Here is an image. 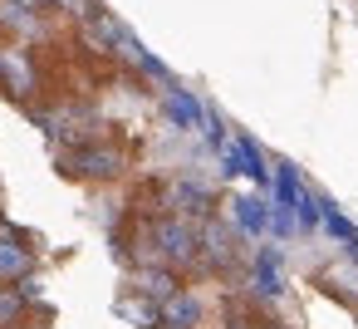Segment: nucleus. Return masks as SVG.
Returning a JSON list of instances; mask_svg holds the SVG:
<instances>
[{
  "instance_id": "4468645a",
  "label": "nucleus",
  "mask_w": 358,
  "mask_h": 329,
  "mask_svg": "<svg viewBox=\"0 0 358 329\" xmlns=\"http://www.w3.org/2000/svg\"><path fill=\"white\" fill-rule=\"evenodd\" d=\"M50 6L69 10V15H79V20H89V15H94V0H50Z\"/></svg>"
},
{
  "instance_id": "ddd939ff",
  "label": "nucleus",
  "mask_w": 358,
  "mask_h": 329,
  "mask_svg": "<svg viewBox=\"0 0 358 329\" xmlns=\"http://www.w3.org/2000/svg\"><path fill=\"white\" fill-rule=\"evenodd\" d=\"M25 319V300L15 285H0V329H15Z\"/></svg>"
},
{
  "instance_id": "39448f33",
  "label": "nucleus",
  "mask_w": 358,
  "mask_h": 329,
  "mask_svg": "<svg viewBox=\"0 0 358 329\" xmlns=\"http://www.w3.org/2000/svg\"><path fill=\"white\" fill-rule=\"evenodd\" d=\"M25 275H35V255L25 241H0V285H20Z\"/></svg>"
},
{
  "instance_id": "dca6fc26",
  "label": "nucleus",
  "mask_w": 358,
  "mask_h": 329,
  "mask_svg": "<svg viewBox=\"0 0 358 329\" xmlns=\"http://www.w3.org/2000/svg\"><path fill=\"white\" fill-rule=\"evenodd\" d=\"M226 329H241V324H226Z\"/></svg>"
},
{
  "instance_id": "f3484780",
  "label": "nucleus",
  "mask_w": 358,
  "mask_h": 329,
  "mask_svg": "<svg viewBox=\"0 0 358 329\" xmlns=\"http://www.w3.org/2000/svg\"><path fill=\"white\" fill-rule=\"evenodd\" d=\"M157 329H167V324H157Z\"/></svg>"
},
{
  "instance_id": "0eeeda50",
  "label": "nucleus",
  "mask_w": 358,
  "mask_h": 329,
  "mask_svg": "<svg viewBox=\"0 0 358 329\" xmlns=\"http://www.w3.org/2000/svg\"><path fill=\"white\" fill-rule=\"evenodd\" d=\"M138 290H143V300L162 304V300L177 295V275H167V270H138Z\"/></svg>"
},
{
  "instance_id": "f257e3e1",
  "label": "nucleus",
  "mask_w": 358,
  "mask_h": 329,
  "mask_svg": "<svg viewBox=\"0 0 358 329\" xmlns=\"http://www.w3.org/2000/svg\"><path fill=\"white\" fill-rule=\"evenodd\" d=\"M152 246H157V255L172 260V265H192V260L201 255V246H196V226L182 221V216H162V221L152 226Z\"/></svg>"
},
{
  "instance_id": "f8f14e48",
  "label": "nucleus",
  "mask_w": 358,
  "mask_h": 329,
  "mask_svg": "<svg viewBox=\"0 0 358 329\" xmlns=\"http://www.w3.org/2000/svg\"><path fill=\"white\" fill-rule=\"evenodd\" d=\"M0 25H10L15 35H40L35 10H20V6H10V0H0Z\"/></svg>"
},
{
  "instance_id": "6e6552de",
  "label": "nucleus",
  "mask_w": 358,
  "mask_h": 329,
  "mask_svg": "<svg viewBox=\"0 0 358 329\" xmlns=\"http://www.w3.org/2000/svg\"><path fill=\"white\" fill-rule=\"evenodd\" d=\"M167 113H172V123H177V128H196V123L206 118V113H201V104H196L192 94H182V89H172V94H167Z\"/></svg>"
},
{
  "instance_id": "f03ea898",
  "label": "nucleus",
  "mask_w": 358,
  "mask_h": 329,
  "mask_svg": "<svg viewBox=\"0 0 358 329\" xmlns=\"http://www.w3.org/2000/svg\"><path fill=\"white\" fill-rule=\"evenodd\" d=\"M167 202H172V216H182V221H206L211 216V187L206 182H196V177H177L172 187H167Z\"/></svg>"
},
{
  "instance_id": "20e7f679",
  "label": "nucleus",
  "mask_w": 358,
  "mask_h": 329,
  "mask_svg": "<svg viewBox=\"0 0 358 329\" xmlns=\"http://www.w3.org/2000/svg\"><path fill=\"white\" fill-rule=\"evenodd\" d=\"M74 158H79V162H64V167L79 172V177H94V182H108V177L123 172V153H118V148H79Z\"/></svg>"
},
{
  "instance_id": "7ed1b4c3",
  "label": "nucleus",
  "mask_w": 358,
  "mask_h": 329,
  "mask_svg": "<svg viewBox=\"0 0 358 329\" xmlns=\"http://www.w3.org/2000/svg\"><path fill=\"white\" fill-rule=\"evenodd\" d=\"M201 314H206V300L196 290H177L172 300L157 304V324H167V329H196Z\"/></svg>"
},
{
  "instance_id": "1a4fd4ad",
  "label": "nucleus",
  "mask_w": 358,
  "mask_h": 329,
  "mask_svg": "<svg viewBox=\"0 0 358 329\" xmlns=\"http://www.w3.org/2000/svg\"><path fill=\"white\" fill-rule=\"evenodd\" d=\"M231 211H236V226H241L245 236H260V231H265V202H260V197H236Z\"/></svg>"
},
{
  "instance_id": "2eb2a0df",
  "label": "nucleus",
  "mask_w": 358,
  "mask_h": 329,
  "mask_svg": "<svg viewBox=\"0 0 358 329\" xmlns=\"http://www.w3.org/2000/svg\"><path fill=\"white\" fill-rule=\"evenodd\" d=\"M10 6H20V10H45L50 0H10Z\"/></svg>"
},
{
  "instance_id": "9b49d317",
  "label": "nucleus",
  "mask_w": 358,
  "mask_h": 329,
  "mask_svg": "<svg viewBox=\"0 0 358 329\" xmlns=\"http://www.w3.org/2000/svg\"><path fill=\"white\" fill-rule=\"evenodd\" d=\"M255 285H260V295H280L285 290V275H280V255L275 251H265L255 260Z\"/></svg>"
},
{
  "instance_id": "9d476101",
  "label": "nucleus",
  "mask_w": 358,
  "mask_h": 329,
  "mask_svg": "<svg viewBox=\"0 0 358 329\" xmlns=\"http://www.w3.org/2000/svg\"><path fill=\"white\" fill-rule=\"evenodd\" d=\"M118 314H123L128 324H138V329H157V304H152V300H143V295L118 300Z\"/></svg>"
},
{
  "instance_id": "423d86ee",
  "label": "nucleus",
  "mask_w": 358,
  "mask_h": 329,
  "mask_svg": "<svg viewBox=\"0 0 358 329\" xmlns=\"http://www.w3.org/2000/svg\"><path fill=\"white\" fill-rule=\"evenodd\" d=\"M0 74H6V84H10L15 99H30V94H35V64H30L20 50H6V55H0Z\"/></svg>"
}]
</instances>
